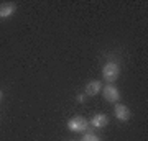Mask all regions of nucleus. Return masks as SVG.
Returning a JSON list of instances; mask_svg holds the SVG:
<instances>
[{"instance_id":"nucleus-5","label":"nucleus","mask_w":148,"mask_h":141,"mask_svg":"<svg viewBox=\"0 0 148 141\" xmlns=\"http://www.w3.org/2000/svg\"><path fill=\"white\" fill-rule=\"evenodd\" d=\"M101 90H102V82L101 80H90V82H87V85H86L84 94L89 95V97H94V95H97Z\"/></svg>"},{"instance_id":"nucleus-3","label":"nucleus","mask_w":148,"mask_h":141,"mask_svg":"<svg viewBox=\"0 0 148 141\" xmlns=\"http://www.w3.org/2000/svg\"><path fill=\"white\" fill-rule=\"evenodd\" d=\"M102 94H104V99L110 104H119V100H120V90L117 89L114 84H109L106 87H102Z\"/></svg>"},{"instance_id":"nucleus-6","label":"nucleus","mask_w":148,"mask_h":141,"mask_svg":"<svg viewBox=\"0 0 148 141\" xmlns=\"http://www.w3.org/2000/svg\"><path fill=\"white\" fill-rule=\"evenodd\" d=\"M15 12H16L15 3H10V2L2 3V5H0V18H10Z\"/></svg>"},{"instance_id":"nucleus-10","label":"nucleus","mask_w":148,"mask_h":141,"mask_svg":"<svg viewBox=\"0 0 148 141\" xmlns=\"http://www.w3.org/2000/svg\"><path fill=\"white\" fill-rule=\"evenodd\" d=\"M2 99H3V92L0 90V102H2Z\"/></svg>"},{"instance_id":"nucleus-8","label":"nucleus","mask_w":148,"mask_h":141,"mask_svg":"<svg viewBox=\"0 0 148 141\" xmlns=\"http://www.w3.org/2000/svg\"><path fill=\"white\" fill-rule=\"evenodd\" d=\"M81 141H101V138H99V136H95V135H92V133H86Z\"/></svg>"},{"instance_id":"nucleus-4","label":"nucleus","mask_w":148,"mask_h":141,"mask_svg":"<svg viewBox=\"0 0 148 141\" xmlns=\"http://www.w3.org/2000/svg\"><path fill=\"white\" fill-rule=\"evenodd\" d=\"M114 112H115L117 120H120V121H128V120H130V116H132L130 108H128L127 105H123V104H115Z\"/></svg>"},{"instance_id":"nucleus-1","label":"nucleus","mask_w":148,"mask_h":141,"mask_svg":"<svg viewBox=\"0 0 148 141\" xmlns=\"http://www.w3.org/2000/svg\"><path fill=\"white\" fill-rule=\"evenodd\" d=\"M102 76L109 84H114L120 76V66L117 63H107L102 69Z\"/></svg>"},{"instance_id":"nucleus-9","label":"nucleus","mask_w":148,"mask_h":141,"mask_svg":"<svg viewBox=\"0 0 148 141\" xmlns=\"http://www.w3.org/2000/svg\"><path fill=\"white\" fill-rule=\"evenodd\" d=\"M77 102H79V104L81 102H84V95H77Z\"/></svg>"},{"instance_id":"nucleus-2","label":"nucleus","mask_w":148,"mask_h":141,"mask_svg":"<svg viewBox=\"0 0 148 141\" xmlns=\"http://www.w3.org/2000/svg\"><path fill=\"white\" fill-rule=\"evenodd\" d=\"M68 128L74 133H82L89 128V121L86 120L84 116H73L68 121Z\"/></svg>"},{"instance_id":"nucleus-7","label":"nucleus","mask_w":148,"mask_h":141,"mask_svg":"<svg viewBox=\"0 0 148 141\" xmlns=\"http://www.w3.org/2000/svg\"><path fill=\"white\" fill-rule=\"evenodd\" d=\"M90 125L94 128H106L109 125V116L104 115V113H97V115L90 120Z\"/></svg>"},{"instance_id":"nucleus-11","label":"nucleus","mask_w":148,"mask_h":141,"mask_svg":"<svg viewBox=\"0 0 148 141\" xmlns=\"http://www.w3.org/2000/svg\"><path fill=\"white\" fill-rule=\"evenodd\" d=\"M71 141H74V140H71Z\"/></svg>"}]
</instances>
